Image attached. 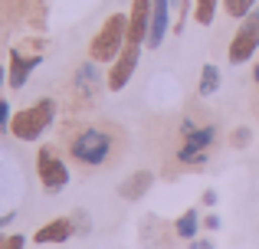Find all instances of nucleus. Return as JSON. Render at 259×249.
Masks as SVG:
<instances>
[{
  "label": "nucleus",
  "instance_id": "obj_1",
  "mask_svg": "<svg viewBox=\"0 0 259 249\" xmlns=\"http://www.w3.org/2000/svg\"><path fill=\"white\" fill-rule=\"evenodd\" d=\"M125 147L128 134L118 122H69L63 128L66 161L85 174L118 164Z\"/></svg>",
  "mask_w": 259,
  "mask_h": 249
},
{
  "label": "nucleus",
  "instance_id": "obj_2",
  "mask_svg": "<svg viewBox=\"0 0 259 249\" xmlns=\"http://www.w3.org/2000/svg\"><path fill=\"white\" fill-rule=\"evenodd\" d=\"M213 144H217V122H207V125L184 122V131L174 144V161L184 167H197L207 161Z\"/></svg>",
  "mask_w": 259,
  "mask_h": 249
},
{
  "label": "nucleus",
  "instance_id": "obj_3",
  "mask_svg": "<svg viewBox=\"0 0 259 249\" xmlns=\"http://www.w3.org/2000/svg\"><path fill=\"white\" fill-rule=\"evenodd\" d=\"M128 43V13H108V20L89 39V59L92 63H115Z\"/></svg>",
  "mask_w": 259,
  "mask_h": 249
},
{
  "label": "nucleus",
  "instance_id": "obj_4",
  "mask_svg": "<svg viewBox=\"0 0 259 249\" xmlns=\"http://www.w3.org/2000/svg\"><path fill=\"white\" fill-rule=\"evenodd\" d=\"M53 122H56V98H39L36 105H26V109L13 112L7 128H10V134L17 141H36Z\"/></svg>",
  "mask_w": 259,
  "mask_h": 249
},
{
  "label": "nucleus",
  "instance_id": "obj_5",
  "mask_svg": "<svg viewBox=\"0 0 259 249\" xmlns=\"http://www.w3.org/2000/svg\"><path fill=\"white\" fill-rule=\"evenodd\" d=\"M36 174H39V184H43L46 193H59L69 184V164H66V158L50 144H43L39 154H36Z\"/></svg>",
  "mask_w": 259,
  "mask_h": 249
},
{
  "label": "nucleus",
  "instance_id": "obj_6",
  "mask_svg": "<svg viewBox=\"0 0 259 249\" xmlns=\"http://www.w3.org/2000/svg\"><path fill=\"white\" fill-rule=\"evenodd\" d=\"M256 49H259V7L249 17L240 20V30L233 33V39H230V46H227V59L233 66H243L256 56Z\"/></svg>",
  "mask_w": 259,
  "mask_h": 249
},
{
  "label": "nucleus",
  "instance_id": "obj_7",
  "mask_svg": "<svg viewBox=\"0 0 259 249\" xmlns=\"http://www.w3.org/2000/svg\"><path fill=\"white\" fill-rule=\"evenodd\" d=\"M138 59H141V43H125V49L115 56V63L108 66V76H105V85L108 92H121L128 82H132L135 69H138Z\"/></svg>",
  "mask_w": 259,
  "mask_h": 249
},
{
  "label": "nucleus",
  "instance_id": "obj_8",
  "mask_svg": "<svg viewBox=\"0 0 259 249\" xmlns=\"http://www.w3.org/2000/svg\"><path fill=\"white\" fill-rule=\"evenodd\" d=\"M95 95H99V72H95L92 63H82L76 69V76H72V82H69V98L79 109V105H92Z\"/></svg>",
  "mask_w": 259,
  "mask_h": 249
},
{
  "label": "nucleus",
  "instance_id": "obj_9",
  "mask_svg": "<svg viewBox=\"0 0 259 249\" xmlns=\"http://www.w3.org/2000/svg\"><path fill=\"white\" fill-rule=\"evenodd\" d=\"M151 33V0H132L128 10V43H148Z\"/></svg>",
  "mask_w": 259,
  "mask_h": 249
},
{
  "label": "nucleus",
  "instance_id": "obj_10",
  "mask_svg": "<svg viewBox=\"0 0 259 249\" xmlns=\"http://www.w3.org/2000/svg\"><path fill=\"white\" fill-rule=\"evenodd\" d=\"M167 30H171V0H151V33L145 46L158 49L167 39Z\"/></svg>",
  "mask_w": 259,
  "mask_h": 249
},
{
  "label": "nucleus",
  "instance_id": "obj_11",
  "mask_svg": "<svg viewBox=\"0 0 259 249\" xmlns=\"http://www.w3.org/2000/svg\"><path fill=\"white\" fill-rule=\"evenodd\" d=\"M76 233V226H72L69 217H56L50 220V223H43L36 233H33V243L36 246H53V243H66V239Z\"/></svg>",
  "mask_w": 259,
  "mask_h": 249
},
{
  "label": "nucleus",
  "instance_id": "obj_12",
  "mask_svg": "<svg viewBox=\"0 0 259 249\" xmlns=\"http://www.w3.org/2000/svg\"><path fill=\"white\" fill-rule=\"evenodd\" d=\"M10 72H7V82H10V89H23L26 79L33 76V69L39 66V59L43 56H23L20 49H10Z\"/></svg>",
  "mask_w": 259,
  "mask_h": 249
},
{
  "label": "nucleus",
  "instance_id": "obj_13",
  "mask_svg": "<svg viewBox=\"0 0 259 249\" xmlns=\"http://www.w3.org/2000/svg\"><path fill=\"white\" fill-rule=\"evenodd\" d=\"M151 184H154L151 171H135V174H128V177L118 184V197L121 200H141L148 190H151Z\"/></svg>",
  "mask_w": 259,
  "mask_h": 249
},
{
  "label": "nucleus",
  "instance_id": "obj_14",
  "mask_svg": "<svg viewBox=\"0 0 259 249\" xmlns=\"http://www.w3.org/2000/svg\"><path fill=\"white\" fill-rule=\"evenodd\" d=\"M30 4L33 0H0V26H13L17 20H23L30 13Z\"/></svg>",
  "mask_w": 259,
  "mask_h": 249
},
{
  "label": "nucleus",
  "instance_id": "obj_15",
  "mask_svg": "<svg viewBox=\"0 0 259 249\" xmlns=\"http://www.w3.org/2000/svg\"><path fill=\"white\" fill-rule=\"evenodd\" d=\"M197 226H200V217H197V210L190 207V210H184L181 217H177L174 233H177L181 239H194V236H197Z\"/></svg>",
  "mask_w": 259,
  "mask_h": 249
},
{
  "label": "nucleus",
  "instance_id": "obj_16",
  "mask_svg": "<svg viewBox=\"0 0 259 249\" xmlns=\"http://www.w3.org/2000/svg\"><path fill=\"white\" fill-rule=\"evenodd\" d=\"M217 89H220V69L213 63H207L200 69V95H213Z\"/></svg>",
  "mask_w": 259,
  "mask_h": 249
},
{
  "label": "nucleus",
  "instance_id": "obj_17",
  "mask_svg": "<svg viewBox=\"0 0 259 249\" xmlns=\"http://www.w3.org/2000/svg\"><path fill=\"white\" fill-rule=\"evenodd\" d=\"M256 4L259 0H223V10H227V17L243 20V17H249V13L256 10Z\"/></svg>",
  "mask_w": 259,
  "mask_h": 249
},
{
  "label": "nucleus",
  "instance_id": "obj_18",
  "mask_svg": "<svg viewBox=\"0 0 259 249\" xmlns=\"http://www.w3.org/2000/svg\"><path fill=\"white\" fill-rule=\"evenodd\" d=\"M217 4H220V0H197L194 4V20L200 26H210L213 17H217Z\"/></svg>",
  "mask_w": 259,
  "mask_h": 249
},
{
  "label": "nucleus",
  "instance_id": "obj_19",
  "mask_svg": "<svg viewBox=\"0 0 259 249\" xmlns=\"http://www.w3.org/2000/svg\"><path fill=\"white\" fill-rule=\"evenodd\" d=\"M249 138H253V131H249V128H236V131L230 134V144H233V147H246Z\"/></svg>",
  "mask_w": 259,
  "mask_h": 249
},
{
  "label": "nucleus",
  "instance_id": "obj_20",
  "mask_svg": "<svg viewBox=\"0 0 259 249\" xmlns=\"http://www.w3.org/2000/svg\"><path fill=\"white\" fill-rule=\"evenodd\" d=\"M26 246V239L20 236V233H10V236H7V243H4V249H23Z\"/></svg>",
  "mask_w": 259,
  "mask_h": 249
},
{
  "label": "nucleus",
  "instance_id": "obj_21",
  "mask_svg": "<svg viewBox=\"0 0 259 249\" xmlns=\"http://www.w3.org/2000/svg\"><path fill=\"white\" fill-rule=\"evenodd\" d=\"M10 105H7V98H0V125H4V122H10Z\"/></svg>",
  "mask_w": 259,
  "mask_h": 249
},
{
  "label": "nucleus",
  "instance_id": "obj_22",
  "mask_svg": "<svg viewBox=\"0 0 259 249\" xmlns=\"http://www.w3.org/2000/svg\"><path fill=\"white\" fill-rule=\"evenodd\" d=\"M203 226H207V230H217V226H220V217H217V213H210V217H203Z\"/></svg>",
  "mask_w": 259,
  "mask_h": 249
},
{
  "label": "nucleus",
  "instance_id": "obj_23",
  "mask_svg": "<svg viewBox=\"0 0 259 249\" xmlns=\"http://www.w3.org/2000/svg\"><path fill=\"white\" fill-rule=\"evenodd\" d=\"M190 249H213L210 239H190Z\"/></svg>",
  "mask_w": 259,
  "mask_h": 249
},
{
  "label": "nucleus",
  "instance_id": "obj_24",
  "mask_svg": "<svg viewBox=\"0 0 259 249\" xmlns=\"http://www.w3.org/2000/svg\"><path fill=\"white\" fill-rule=\"evenodd\" d=\"M203 204L213 207V204H217V193H213V190H207V193H203Z\"/></svg>",
  "mask_w": 259,
  "mask_h": 249
},
{
  "label": "nucleus",
  "instance_id": "obj_25",
  "mask_svg": "<svg viewBox=\"0 0 259 249\" xmlns=\"http://www.w3.org/2000/svg\"><path fill=\"white\" fill-rule=\"evenodd\" d=\"M7 72H10V66H4V63H0V89H4V79H7Z\"/></svg>",
  "mask_w": 259,
  "mask_h": 249
},
{
  "label": "nucleus",
  "instance_id": "obj_26",
  "mask_svg": "<svg viewBox=\"0 0 259 249\" xmlns=\"http://www.w3.org/2000/svg\"><path fill=\"white\" fill-rule=\"evenodd\" d=\"M171 4H174V7H184V4H187V0H171Z\"/></svg>",
  "mask_w": 259,
  "mask_h": 249
},
{
  "label": "nucleus",
  "instance_id": "obj_27",
  "mask_svg": "<svg viewBox=\"0 0 259 249\" xmlns=\"http://www.w3.org/2000/svg\"><path fill=\"white\" fill-rule=\"evenodd\" d=\"M4 243H7V236H0V249H4Z\"/></svg>",
  "mask_w": 259,
  "mask_h": 249
},
{
  "label": "nucleus",
  "instance_id": "obj_28",
  "mask_svg": "<svg viewBox=\"0 0 259 249\" xmlns=\"http://www.w3.org/2000/svg\"><path fill=\"white\" fill-rule=\"evenodd\" d=\"M256 82H259V66H256Z\"/></svg>",
  "mask_w": 259,
  "mask_h": 249
}]
</instances>
